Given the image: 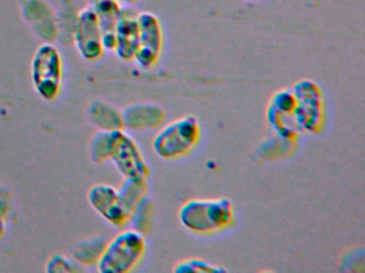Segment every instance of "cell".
<instances>
[{
  "label": "cell",
  "instance_id": "obj_21",
  "mask_svg": "<svg viewBox=\"0 0 365 273\" xmlns=\"http://www.w3.org/2000/svg\"><path fill=\"white\" fill-rule=\"evenodd\" d=\"M11 209V194L6 188L0 187V239L5 236L6 222Z\"/></svg>",
  "mask_w": 365,
  "mask_h": 273
},
{
  "label": "cell",
  "instance_id": "obj_18",
  "mask_svg": "<svg viewBox=\"0 0 365 273\" xmlns=\"http://www.w3.org/2000/svg\"><path fill=\"white\" fill-rule=\"evenodd\" d=\"M226 269L202 258H187L175 264L174 272H225Z\"/></svg>",
  "mask_w": 365,
  "mask_h": 273
},
{
  "label": "cell",
  "instance_id": "obj_16",
  "mask_svg": "<svg viewBox=\"0 0 365 273\" xmlns=\"http://www.w3.org/2000/svg\"><path fill=\"white\" fill-rule=\"evenodd\" d=\"M153 204L151 198L148 196H144L140 202L138 203L130 215L129 221H132L134 230L138 232H148L151 228V221H153Z\"/></svg>",
  "mask_w": 365,
  "mask_h": 273
},
{
  "label": "cell",
  "instance_id": "obj_17",
  "mask_svg": "<svg viewBox=\"0 0 365 273\" xmlns=\"http://www.w3.org/2000/svg\"><path fill=\"white\" fill-rule=\"evenodd\" d=\"M114 130H100L91 139V157L96 164H102L108 159Z\"/></svg>",
  "mask_w": 365,
  "mask_h": 273
},
{
  "label": "cell",
  "instance_id": "obj_4",
  "mask_svg": "<svg viewBox=\"0 0 365 273\" xmlns=\"http://www.w3.org/2000/svg\"><path fill=\"white\" fill-rule=\"evenodd\" d=\"M31 80L40 97L52 102L61 93L63 60L58 49L50 43L41 45L31 60Z\"/></svg>",
  "mask_w": 365,
  "mask_h": 273
},
{
  "label": "cell",
  "instance_id": "obj_20",
  "mask_svg": "<svg viewBox=\"0 0 365 273\" xmlns=\"http://www.w3.org/2000/svg\"><path fill=\"white\" fill-rule=\"evenodd\" d=\"M78 262H74L71 258L67 257L65 255H61V254H56L53 255L52 257L48 259V264H46V272H78L80 271V267L78 266Z\"/></svg>",
  "mask_w": 365,
  "mask_h": 273
},
{
  "label": "cell",
  "instance_id": "obj_5",
  "mask_svg": "<svg viewBox=\"0 0 365 273\" xmlns=\"http://www.w3.org/2000/svg\"><path fill=\"white\" fill-rule=\"evenodd\" d=\"M294 119L299 129L318 132L324 123V104L319 87L312 80H301L294 85Z\"/></svg>",
  "mask_w": 365,
  "mask_h": 273
},
{
  "label": "cell",
  "instance_id": "obj_9",
  "mask_svg": "<svg viewBox=\"0 0 365 273\" xmlns=\"http://www.w3.org/2000/svg\"><path fill=\"white\" fill-rule=\"evenodd\" d=\"M91 206L108 223L123 226L129 221L130 215L123 207L118 190L106 183H97L87 194Z\"/></svg>",
  "mask_w": 365,
  "mask_h": 273
},
{
  "label": "cell",
  "instance_id": "obj_8",
  "mask_svg": "<svg viewBox=\"0 0 365 273\" xmlns=\"http://www.w3.org/2000/svg\"><path fill=\"white\" fill-rule=\"evenodd\" d=\"M74 43L78 53L87 61H95L103 55L101 29L99 19L93 6L85 8L78 13L74 29Z\"/></svg>",
  "mask_w": 365,
  "mask_h": 273
},
{
  "label": "cell",
  "instance_id": "obj_7",
  "mask_svg": "<svg viewBox=\"0 0 365 273\" xmlns=\"http://www.w3.org/2000/svg\"><path fill=\"white\" fill-rule=\"evenodd\" d=\"M138 46L134 61L140 68L148 70L157 63L161 53L163 36L161 25L155 15L149 12L138 13Z\"/></svg>",
  "mask_w": 365,
  "mask_h": 273
},
{
  "label": "cell",
  "instance_id": "obj_3",
  "mask_svg": "<svg viewBox=\"0 0 365 273\" xmlns=\"http://www.w3.org/2000/svg\"><path fill=\"white\" fill-rule=\"evenodd\" d=\"M196 117H183L164 126L153 141L155 153L163 159H175L189 153L200 140Z\"/></svg>",
  "mask_w": 365,
  "mask_h": 273
},
{
  "label": "cell",
  "instance_id": "obj_6",
  "mask_svg": "<svg viewBox=\"0 0 365 273\" xmlns=\"http://www.w3.org/2000/svg\"><path fill=\"white\" fill-rule=\"evenodd\" d=\"M117 171L125 178H145L149 175V166L138 143L123 132L114 130L110 156Z\"/></svg>",
  "mask_w": 365,
  "mask_h": 273
},
{
  "label": "cell",
  "instance_id": "obj_1",
  "mask_svg": "<svg viewBox=\"0 0 365 273\" xmlns=\"http://www.w3.org/2000/svg\"><path fill=\"white\" fill-rule=\"evenodd\" d=\"M178 219L191 232L211 234L232 225L234 206L227 198H193L183 203Z\"/></svg>",
  "mask_w": 365,
  "mask_h": 273
},
{
  "label": "cell",
  "instance_id": "obj_22",
  "mask_svg": "<svg viewBox=\"0 0 365 273\" xmlns=\"http://www.w3.org/2000/svg\"><path fill=\"white\" fill-rule=\"evenodd\" d=\"M116 1L133 2L135 1V0H116Z\"/></svg>",
  "mask_w": 365,
  "mask_h": 273
},
{
  "label": "cell",
  "instance_id": "obj_12",
  "mask_svg": "<svg viewBox=\"0 0 365 273\" xmlns=\"http://www.w3.org/2000/svg\"><path fill=\"white\" fill-rule=\"evenodd\" d=\"M91 2L99 19L104 49L114 51L120 6L116 0H91Z\"/></svg>",
  "mask_w": 365,
  "mask_h": 273
},
{
  "label": "cell",
  "instance_id": "obj_15",
  "mask_svg": "<svg viewBox=\"0 0 365 273\" xmlns=\"http://www.w3.org/2000/svg\"><path fill=\"white\" fill-rule=\"evenodd\" d=\"M108 241L103 238H93L91 240L83 241L76 247L73 251V257L76 262L82 264H88L93 266L97 264L98 259L101 255Z\"/></svg>",
  "mask_w": 365,
  "mask_h": 273
},
{
  "label": "cell",
  "instance_id": "obj_2",
  "mask_svg": "<svg viewBox=\"0 0 365 273\" xmlns=\"http://www.w3.org/2000/svg\"><path fill=\"white\" fill-rule=\"evenodd\" d=\"M146 241L144 235L127 230L108 241L97 262L101 273H127L133 270L144 256Z\"/></svg>",
  "mask_w": 365,
  "mask_h": 273
},
{
  "label": "cell",
  "instance_id": "obj_11",
  "mask_svg": "<svg viewBox=\"0 0 365 273\" xmlns=\"http://www.w3.org/2000/svg\"><path fill=\"white\" fill-rule=\"evenodd\" d=\"M123 128L132 130L155 129L165 119V112L159 105L138 102L121 111Z\"/></svg>",
  "mask_w": 365,
  "mask_h": 273
},
{
  "label": "cell",
  "instance_id": "obj_19",
  "mask_svg": "<svg viewBox=\"0 0 365 273\" xmlns=\"http://www.w3.org/2000/svg\"><path fill=\"white\" fill-rule=\"evenodd\" d=\"M294 107H296V97L294 92L290 90H282L274 94L269 108L284 117L292 115Z\"/></svg>",
  "mask_w": 365,
  "mask_h": 273
},
{
  "label": "cell",
  "instance_id": "obj_13",
  "mask_svg": "<svg viewBox=\"0 0 365 273\" xmlns=\"http://www.w3.org/2000/svg\"><path fill=\"white\" fill-rule=\"evenodd\" d=\"M89 119L100 130L123 129L120 111L103 100H93L88 107Z\"/></svg>",
  "mask_w": 365,
  "mask_h": 273
},
{
  "label": "cell",
  "instance_id": "obj_10",
  "mask_svg": "<svg viewBox=\"0 0 365 273\" xmlns=\"http://www.w3.org/2000/svg\"><path fill=\"white\" fill-rule=\"evenodd\" d=\"M138 12L131 8H121L116 28L114 51L119 59L132 61L138 46Z\"/></svg>",
  "mask_w": 365,
  "mask_h": 273
},
{
  "label": "cell",
  "instance_id": "obj_14",
  "mask_svg": "<svg viewBox=\"0 0 365 273\" xmlns=\"http://www.w3.org/2000/svg\"><path fill=\"white\" fill-rule=\"evenodd\" d=\"M147 181L145 178H125L118 189L123 207L131 215L134 207L147 196Z\"/></svg>",
  "mask_w": 365,
  "mask_h": 273
}]
</instances>
